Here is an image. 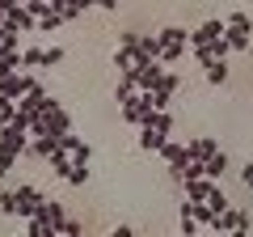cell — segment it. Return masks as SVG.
Returning a JSON list of instances; mask_svg holds the SVG:
<instances>
[{
  "mask_svg": "<svg viewBox=\"0 0 253 237\" xmlns=\"http://www.w3.org/2000/svg\"><path fill=\"white\" fill-rule=\"evenodd\" d=\"M177 229H181V237H199L203 233L199 220H194V216H181V212H177Z\"/></svg>",
  "mask_w": 253,
  "mask_h": 237,
  "instance_id": "19",
  "label": "cell"
},
{
  "mask_svg": "<svg viewBox=\"0 0 253 237\" xmlns=\"http://www.w3.org/2000/svg\"><path fill=\"white\" fill-rule=\"evenodd\" d=\"M144 127H156L161 136H169V140H173V110H152V115L144 118Z\"/></svg>",
  "mask_w": 253,
  "mask_h": 237,
  "instance_id": "8",
  "label": "cell"
},
{
  "mask_svg": "<svg viewBox=\"0 0 253 237\" xmlns=\"http://www.w3.org/2000/svg\"><path fill=\"white\" fill-rule=\"evenodd\" d=\"M228 165H232V157H228L224 148H219V153H215V157L207 161V178H211V182H219V178L228 174Z\"/></svg>",
  "mask_w": 253,
  "mask_h": 237,
  "instance_id": "9",
  "label": "cell"
},
{
  "mask_svg": "<svg viewBox=\"0 0 253 237\" xmlns=\"http://www.w3.org/2000/svg\"><path fill=\"white\" fill-rule=\"evenodd\" d=\"M0 212H4V216H17V212H21L17 186H4V191H0Z\"/></svg>",
  "mask_w": 253,
  "mask_h": 237,
  "instance_id": "11",
  "label": "cell"
},
{
  "mask_svg": "<svg viewBox=\"0 0 253 237\" xmlns=\"http://www.w3.org/2000/svg\"><path fill=\"white\" fill-rule=\"evenodd\" d=\"M203 76H207V85H228V59L207 64V68H203Z\"/></svg>",
  "mask_w": 253,
  "mask_h": 237,
  "instance_id": "10",
  "label": "cell"
},
{
  "mask_svg": "<svg viewBox=\"0 0 253 237\" xmlns=\"http://www.w3.org/2000/svg\"><path fill=\"white\" fill-rule=\"evenodd\" d=\"M224 237H249V229H232V233H224Z\"/></svg>",
  "mask_w": 253,
  "mask_h": 237,
  "instance_id": "28",
  "label": "cell"
},
{
  "mask_svg": "<svg viewBox=\"0 0 253 237\" xmlns=\"http://www.w3.org/2000/svg\"><path fill=\"white\" fill-rule=\"evenodd\" d=\"M135 144L144 148V153H161V148L169 144V136H161L156 127H135Z\"/></svg>",
  "mask_w": 253,
  "mask_h": 237,
  "instance_id": "5",
  "label": "cell"
},
{
  "mask_svg": "<svg viewBox=\"0 0 253 237\" xmlns=\"http://www.w3.org/2000/svg\"><path fill=\"white\" fill-rule=\"evenodd\" d=\"M161 157L169 161V174H181L190 165V148H186V140H169V144L161 148Z\"/></svg>",
  "mask_w": 253,
  "mask_h": 237,
  "instance_id": "2",
  "label": "cell"
},
{
  "mask_svg": "<svg viewBox=\"0 0 253 237\" xmlns=\"http://www.w3.org/2000/svg\"><path fill=\"white\" fill-rule=\"evenodd\" d=\"M21 68H42V47H26V51H21Z\"/></svg>",
  "mask_w": 253,
  "mask_h": 237,
  "instance_id": "16",
  "label": "cell"
},
{
  "mask_svg": "<svg viewBox=\"0 0 253 237\" xmlns=\"http://www.w3.org/2000/svg\"><path fill=\"white\" fill-rule=\"evenodd\" d=\"M106 237H135V229H131V225H118V229H110Z\"/></svg>",
  "mask_w": 253,
  "mask_h": 237,
  "instance_id": "25",
  "label": "cell"
},
{
  "mask_svg": "<svg viewBox=\"0 0 253 237\" xmlns=\"http://www.w3.org/2000/svg\"><path fill=\"white\" fill-rule=\"evenodd\" d=\"M135 64H139V59H135V51H123V47L114 51V68H118V72H131Z\"/></svg>",
  "mask_w": 253,
  "mask_h": 237,
  "instance_id": "15",
  "label": "cell"
},
{
  "mask_svg": "<svg viewBox=\"0 0 253 237\" xmlns=\"http://www.w3.org/2000/svg\"><path fill=\"white\" fill-rule=\"evenodd\" d=\"M9 174H13V161H4V157H0V182H4Z\"/></svg>",
  "mask_w": 253,
  "mask_h": 237,
  "instance_id": "26",
  "label": "cell"
},
{
  "mask_svg": "<svg viewBox=\"0 0 253 237\" xmlns=\"http://www.w3.org/2000/svg\"><path fill=\"white\" fill-rule=\"evenodd\" d=\"M224 21H228V26H245V21H253V17H249V13H241V9H236V13H228Z\"/></svg>",
  "mask_w": 253,
  "mask_h": 237,
  "instance_id": "23",
  "label": "cell"
},
{
  "mask_svg": "<svg viewBox=\"0 0 253 237\" xmlns=\"http://www.w3.org/2000/svg\"><path fill=\"white\" fill-rule=\"evenodd\" d=\"M26 233H30V237H59V233H55V229L46 225L42 216H38V220H26Z\"/></svg>",
  "mask_w": 253,
  "mask_h": 237,
  "instance_id": "14",
  "label": "cell"
},
{
  "mask_svg": "<svg viewBox=\"0 0 253 237\" xmlns=\"http://www.w3.org/2000/svg\"><path fill=\"white\" fill-rule=\"evenodd\" d=\"M211 191H215V182H211V178H199V182H186V186H181V199H190V203H207Z\"/></svg>",
  "mask_w": 253,
  "mask_h": 237,
  "instance_id": "6",
  "label": "cell"
},
{
  "mask_svg": "<svg viewBox=\"0 0 253 237\" xmlns=\"http://www.w3.org/2000/svg\"><path fill=\"white\" fill-rule=\"evenodd\" d=\"M224 38H228L232 51H249V47H253V21H245V26H228Z\"/></svg>",
  "mask_w": 253,
  "mask_h": 237,
  "instance_id": "4",
  "label": "cell"
},
{
  "mask_svg": "<svg viewBox=\"0 0 253 237\" xmlns=\"http://www.w3.org/2000/svg\"><path fill=\"white\" fill-rule=\"evenodd\" d=\"M42 220L55 229V233H63V225H68V208H63L59 199H46L42 203Z\"/></svg>",
  "mask_w": 253,
  "mask_h": 237,
  "instance_id": "7",
  "label": "cell"
},
{
  "mask_svg": "<svg viewBox=\"0 0 253 237\" xmlns=\"http://www.w3.org/2000/svg\"><path fill=\"white\" fill-rule=\"evenodd\" d=\"M207 208L215 212V216H224V212L232 208V203H228V195H224V186H219V182H215V191H211V199H207Z\"/></svg>",
  "mask_w": 253,
  "mask_h": 237,
  "instance_id": "13",
  "label": "cell"
},
{
  "mask_svg": "<svg viewBox=\"0 0 253 237\" xmlns=\"http://www.w3.org/2000/svg\"><path fill=\"white\" fill-rule=\"evenodd\" d=\"M59 26H63L59 13H46V17H38V34H51V30H59Z\"/></svg>",
  "mask_w": 253,
  "mask_h": 237,
  "instance_id": "20",
  "label": "cell"
},
{
  "mask_svg": "<svg viewBox=\"0 0 253 237\" xmlns=\"http://www.w3.org/2000/svg\"><path fill=\"white\" fill-rule=\"evenodd\" d=\"M156 38H161V64H165V68H173L181 55L190 51V30H186V26H165Z\"/></svg>",
  "mask_w": 253,
  "mask_h": 237,
  "instance_id": "1",
  "label": "cell"
},
{
  "mask_svg": "<svg viewBox=\"0 0 253 237\" xmlns=\"http://www.w3.org/2000/svg\"><path fill=\"white\" fill-rule=\"evenodd\" d=\"M199 237H215V233H199Z\"/></svg>",
  "mask_w": 253,
  "mask_h": 237,
  "instance_id": "30",
  "label": "cell"
},
{
  "mask_svg": "<svg viewBox=\"0 0 253 237\" xmlns=\"http://www.w3.org/2000/svg\"><path fill=\"white\" fill-rule=\"evenodd\" d=\"M118 4H123V0H97V9H106V13H114Z\"/></svg>",
  "mask_w": 253,
  "mask_h": 237,
  "instance_id": "27",
  "label": "cell"
},
{
  "mask_svg": "<svg viewBox=\"0 0 253 237\" xmlns=\"http://www.w3.org/2000/svg\"><path fill=\"white\" fill-rule=\"evenodd\" d=\"M4 127H9V123H4V118H0V136H4Z\"/></svg>",
  "mask_w": 253,
  "mask_h": 237,
  "instance_id": "29",
  "label": "cell"
},
{
  "mask_svg": "<svg viewBox=\"0 0 253 237\" xmlns=\"http://www.w3.org/2000/svg\"><path fill=\"white\" fill-rule=\"evenodd\" d=\"M17 237H30V233H17Z\"/></svg>",
  "mask_w": 253,
  "mask_h": 237,
  "instance_id": "31",
  "label": "cell"
},
{
  "mask_svg": "<svg viewBox=\"0 0 253 237\" xmlns=\"http://www.w3.org/2000/svg\"><path fill=\"white\" fill-rule=\"evenodd\" d=\"M236 178H241L245 186H253V161H245V165H241V174H236Z\"/></svg>",
  "mask_w": 253,
  "mask_h": 237,
  "instance_id": "24",
  "label": "cell"
},
{
  "mask_svg": "<svg viewBox=\"0 0 253 237\" xmlns=\"http://www.w3.org/2000/svg\"><path fill=\"white\" fill-rule=\"evenodd\" d=\"M89 178H93V170H89V165H76V161H72V170L63 174V182H68V186H84Z\"/></svg>",
  "mask_w": 253,
  "mask_h": 237,
  "instance_id": "12",
  "label": "cell"
},
{
  "mask_svg": "<svg viewBox=\"0 0 253 237\" xmlns=\"http://www.w3.org/2000/svg\"><path fill=\"white\" fill-rule=\"evenodd\" d=\"M186 148H190V161H203V165H207L211 157L219 153V140H211V136H199V140H186Z\"/></svg>",
  "mask_w": 253,
  "mask_h": 237,
  "instance_id": "3",
  "label": "cell"
},
{
  "mask_svg": "<svg viewBox=\"0 0 253 237\" xmlns=\"http://www.w3.org/2000/svg\"><path fill=\"white\" fill-rule=\"evenodd\" d=\"M203 51H207L211 59H228V55H232V47H228V38H215V43H211V47H203Z\"/></svg>",
  "mask_w": 253,
  "mask_h": 237,
  "instance_id": "17",
  "label": "cell"
},
{
  "mask_svg": "<svg viewBox=\"0 0 253 237\" xmlns=\"http://www.w3.org/2000/svg\"><path fill=\"white\" fill-rule=\"evenodd\" d=\"M46 165H51V170H55V174H59V178H63V174L72 170V157H68V153H63V148H59V153H55V157H51V161H46Z\"/></svg>",
  "mask_w": 253,
  "mask_h": 237,
  "instance_id": "18",
  "label": "cell"
},
{
  "mask_svg": "<svg viewBox=\"0 0 253 237\" xmlns=\"http://www.w3.org/2000/svg\"><path fill=\"white\" fill-rule=\"evenodd\" d=\"M59 237H84V225H81L76 216H68V225H63V233H59Z\"/></svg>",
  "mask_w": 253,
  "mask_h": 237,
  "instance_id": "22",
  "label": "cell"
},
{
  "mask_svg": "<svg viewBox=\"0 0 253 237\" xmlns=\"http://www.w3.org/2000/svg\"><path fill=\"white\" fill-rule=\"evenodd\" d=\"M63 64V47H42V68H55Z\"/></svg>",
  "mask_w": 253,
  "mask_h": 237,
  "instance_id": "21",
  "label": "cell"
}]
</instances>
